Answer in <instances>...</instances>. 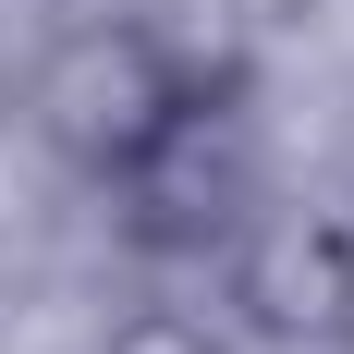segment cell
Wrapping results in <instances>:
<instances>
[{
	"instance_id": "obj_1",
	"label": "cell",
	"mask_w": 354,
	"mask_h": 354,
	"mask_svg": "<svg viewBox=\"0 0 354 354\" xmlns=\"http://www.w3.org/2000/svg\"><path fill=\"white\" fill-rule=\"evenodd\" d=\"M171 110H196V98H183L171 49L147 37V12H135V25H73L62 49L37 62V135L62 147L73 171H98V183L122 171Z\"/></svg>"
},
{
	"instance_id": "obj_2",
	"label": "cell",
	"mask_w": 354,
	"mask_h": 354,
	"mask_svg": "<svg viewBox=\"0 0 354 354\" xmlns=\"http://www.w3.org/2000/svg\"><path fill=\"white\" fill-rule=\"evenodd\" d=\"M232 306L269 342H354V232L342 220H257L232 257Z\"/></svg>"
},
{
	"instance_id": "obj_3",
	"label": "cell",
	"mask_w": 354,
	"mask_h": 354,
	"mask_svg": "<svg viewBox=\"0 0 354 354\" xmlns=\"http://www.w3.org/2000/svg\"><path fill=\"white\" fill-rule=\"evenodd\" d=\"M98 354H232V342H220V330H196V318H122Z\"/></svg>"
}]
</instances>
